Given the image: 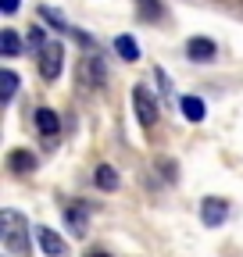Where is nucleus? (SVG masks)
I'll return each instance as SVG.
<instances>
[{"label":"nucleus","mask_w":243,"mask_h":257,"mask_svg":"<svg viewBox=\"0 0 243 257\" xmlns=\"http://www.w3.org/2000/svg\"><path fill=\"white\" fill-rule=\"evenodd\" d=\"M136 11L143 22H161L165 18V4L161 0H136Z\"/></svg>","instance_id":"2eb2a0df"},{"label":"nucleus","mask_w":243,"mask_h":257,"mask_svg":"<svg viewBox=\"0 0 243 257\" xmlns=\"http://www.w3.org/2000/svg\"><path fill=\"white\" fill-rule=\"evenodd\" d=\"M25 47L33 50V54H43L47 50V32L40 25H33V29H29V36H25Z\"/></svg>","instance_id":"dca6fc26"},{"label":"nucleus","mask_w":243,"mask_h":257,"mask_svg":"<svg viewBox=\"0 0 243 257\" xmlns=\"http://www.w3.org/2000/svg\"><path fill=\"white\" fill-rule=\"evenodd\" d=\"M36 68L47 82H54L61 75V68H65V50H61V43H47V50L36 57Z\"/></svg>","instance_id":"7ed1b4c3"},{"label":"nucleus","mask_w":243,"mask_h":257,"mask_svg":"<svg viewBox=\"0 0 243 257\" xmlns=\"http://www.w3.org/2000/svg\"><path fill=\"white\" fill-rule=\"evenodd\" d=\"M22 47H25V43L18 40L15 29H0V54H4V57H18Z\"/></svg>","instance_id":"ddd939ff"},{"label":"nucleus","mask_w":243,"mask_h":257,"mask_svg":"<svg viewBox=\"0 0 243 257\" xmlns=\"http://www.w3.org/2000/svg\"><path fill=\"white\" fill-rule=\"evenodd\" d=\"M0 82H4V89H0V100H4V104H11V96H15V89H18V75H15L11 68H4Z\"/></svg>","instance_id":"f3484780"},{"label":"nucleus","mask_w":243,"mask_h":257,"mask_svg":"<svg viewBox=\"0 0 243 257\" xmlns=\"http://www.w3.org/2000/svg\"><path fill=\"white\" fill-rule=\"evenodd\" d=\"M89 257H111V253H104V250H97V253H89Z\"/></svg>","instance_id":"412c9836"},{"label":"nucleus","mask_w":243,"mask_h":257,"mask_svg":"<svg viewBox=\"0 0 243 257\" xmlns=\"http://www.w3.org/2000/svg\"><path fill=\"white\" fill-rule=\"evenodd\" d=\"M179 111L186 114L190 121H204V118H207V107H204L200 96H182V100H179Z\"/></svg>","instance_id":"9b49d317"},{"label":"nucleus","mask_w":243,"mask_h":257,"mask_svg":"<svg viewBox=\"0 0 243 257\" xmlns=\"http://www.w3.org/2000/svg\"><path fill=\"white\" fill-rule=\"evenodd\" d=\"M36 239H40V246H43L47 257H68V243L61 239L54 229H47V225H40V229H36Z\"/></svg>","instance_id":"6e6552de"},{"label":"nucleus","mask_w":243,"mask_h":257,"mask_svg":"<svg viewBox=\"0 0 243 257\" xmlns=\"http://www.w3.org/2000/svg\"><path fill=\"white\" fill-rule=\"evenodd\" d=\"M0 11H4V15H15V11H18V0H0Z\"/></svg>","instance_id":"6ab92c4d"},{"label":"nucleus","mask_w":243,"mask_h":257,"mask_svg":"<svg viewBox=\"0 0 243 257\" xmlns=\"http://www.w3.org/2000/svg\"><path fill=\"white\" fill-rule=\"evenodd\" d=\"M93 182L104 189V193H111V189H118V168H111V165H97V172H93Z\"/></svg>","instance_id":"f8f14e48"},{"label":"nucleus","mask_w":243,"mask_h":257,"mask_svg":"<svg viewBox=\"0 0 243 257\" xmlns=\"http://www.w3.org/2000/svg\"><path fill=\"white\" fill-rule=\"evenodd\" d=\"M33 125H36V133H40L43 140H57V133H61V114H57L54 107H36Z\"/></svg>","instance_id":"423d86ee"},{"label":"nucleus","mask_w":243,"mask_h":257,"mask_svg":"<svg viewBox=\"0 0 243 257\" xmlns=\"http://www.w3.org/2000/svg\"><path fill=\"white\" fill-rule=\"evenodd\" d=\"M133 107H136V118H140L143 128H150L158 121V100L147 86H133Z\"/></svg>","instance_id":"f03ea898"},{"label":"nucleus","mask_w":243,"mask_h":257,"mask_svg":"<svg viewBox=\"0 0 243 257\" xmlns=\"http://www.w3.org/2000/svg\"><path fill=\"white\" fill-rule=\"evenodd\" d=\"M8 168H11L15 175H33V172H36V154L11 150V154H8Z\"/></svg>","instance_id":"1a4fd4ad"},{"label":"nucleus","mask_w":243,"mask_h":257,"mask_svg":"<svg viewBox=\"0 0 243 257\" xmlns=\"http://www.w3.org/2000/svg\"><path fill=\"white\" fill-rule=\"evenodd\" d=\"M114 54L122 57V61H140V47H136V40L133 36H114Z\"/></svg>","instance_id":"4468645a"},{"label":"nucleus","mask_w":243,"mask_h":257,"mask_svg":"<svg viewBox=\"0 0 243 257\" xmlns=\"http://www.w3.org/2000/svg\"><path fill=\"white\" fill-rule=\"evenodd\" d=\"M225 218H229V200H222V197H204L200 200V221L207 229H218Z\"/></svg>","instance_id":"39448f33"},{"label":"nucleus","mask_w":243,"mask_h":257,"mask_svg":"<svg viewBox=\"0 0 243 257\" xmlns=\"http://www.w3.org/2000/svg\"><path fill=\"white\" fill-rule=\"evenodd\" d=\"M0 243L15 257H29V221L18 211H0Z\"/></svg>","instance_id":"f257e3e1"},{"label":"nucleus","mask_w":243,"mask_h":257,"mask_svg":"<svg viewBox=\"0 0 243 257\" xmlns=\"http://www.w3.org/2000/svg\"><path fill=\"white\" fill-rule=\"evenodd\" d=\"M65 221H68V229L75 232V236H86V207H79V204H65Z\"/></svg>","instance_id":"9d476101"},{"label":"nucleus","mask_w":243,"mask_h":257,"mask_svg":"<svg viewBox=\"0 0 243 257\" xmlns=\"http://www.w3.org/2000/svg\"><path fill=\"white\" fill-rule=\"evenodd\" d=\"M161 168H165V179L175 182V161H161Z\"/></svg>","instance_id":"aec40b11"},{"label":"nucleus","mask_w":243,"mask_h":257,"mask_svg":"<svg viewBox=\"0 0 243 257\" xmlns=\"http://www.w3.org/2000/svg\"><path fill=\"white\" fill-rule=\"evenodd\" d=\"M79 82H82V86H89V89H100V86L107 82V72H104V57H97V54L82 57V64H79Z\"/></svg>","instance_id":"20e7f679"},{"label":"nucleus","mask_w":243,"mask_h":257,"mask_svg":"<svg viewBox=\"0 0 243 257\" xmlns=\"http://www.w3.org/2000/svg\"><path fill=\"white\" fill-rule=\"evenodd\" d=\"M186 57L190 61H215L218 57V43L207 36H190L186 40Z\"/></svg>","instance_id":"0eeeda50"},{"label":"nucleus","mask_w":243,"mask_h":257,"mask_svg":"<svg viewBox=\"0 0 243 257\" xmlns=\"http://www.w3.org/2000/svg\"><path fill=\"white\" fill-rule=\"evenodd\" d=\"M40 15H43V18H47L50 25H57V29H68V22H65V18H61V15H57L54 8H40Z\"/></svg>","instance_id":"a211bd4d"}]
</instances>
